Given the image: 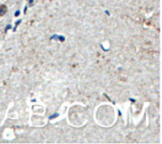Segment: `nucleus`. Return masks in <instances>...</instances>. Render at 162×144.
I'll use <instances>...</instances> for the list:
<instances>
[{"instance_id":"obj_11","label":"nucleus","mask_w":162,"mask_h":144,"mask_svg":"<svg viewBox=\"0 0 162 144\" xmlns=\"http://www.w3.org/2000/svg\"><path fill=\"white\" fill-rule=\"evenodd\" d=\"M130 101H132V102H135V101H136L135 100H134V99H130Z\"/></svg>"},{"instance_id":"obj_7","label":"nucleus","mask_w":162,"mask_h":144,"mask_svg":"<svg viewBox=\"0 0 162 144\" xmlns=\"http://www.w3.org/2000/svg\"><path fill=\"white\" fill-rule=\"evenodd\" d=\"M19 15H20V10H16L14 12V16H19Z\"/></svg>"},{"instance_id":"obj_9","label":"nucleus","mask_w":162,"mask_h":144,"mask_svg":"<svg viewBox=\"0 0 162 144\" xmlns=\"http://www.w3.org/2000/svg\"><path fill=\"white\" fill-rule=\"evenodd\" d=\"M27 10H28V7H25V9H24V12H25V14L27 12Z\"/></svg>"},{"instance_id":"obj_8","label":"nucleus","mask_w":162,"mask_h":144,"mask_svg":"<svg viewBox=\"0 0 162 144\" xmlns=\"http://www.w3.org/2000/svg\"><path fill=\"white\" fill-rule=\"evenodd\" d=\"M28 1H29V3H30V6H31V5H32L33 0H28Z\"/></svg>"},{"instance_id":"obj_10","label":"nucleus","mask_w":162,"mask_h":144,"mask_svg":"<svg viewBox=\"0 0 162 144\" xmlns=\"http://www.w3.org/2000/svg\"><path fill=\"white\" fill-rule=\"evenodd\" d=\"M105 14H107V15H109V14H109V11H108V10H105Z\"/></svg>"},{"instance_id":"obj_1","label":"nucleus","mask_w":162,"mask_h":144,"mask_svg":"<svg viewBox=\"0 0 162 144\" xmlns=\"http://www.w3.org/2000/svg\"><path fill=\"white\" fill-rule=\"evenodd\" d=\"M7 6L5 5H2V6H0V16H3L4 14L7 12Z\"/></svg>"},{"instance_id":"obj_5","label":"nucleus","mask_w":162,"mask_h":144,"mask_svg":"<svg viewBox=\"0 0 162 144\" xmlns=\"http://www.w3.org/2000/svg\"><path fill=\"white\" fill-rule=\"evenodd\" d=\"M58 116H59V114H58V113H57V114L52 115V116H50V117H49V120L51 121V120H53V119H55V117H57Z\"/></svg>"},{"instance_id":"obj_2","label":"nucleus","mask_w":162,"mask_h":144,"mask_svg":"<svg viewBox=\"0 0 162 144\" xmlns=\"http://www.w3.org/2000/svg\"><path fill=\"white\" fill-rule=\"evenodd\" d=\"M21 22H22V20H21V19H20V20H18V21H16V22H15V27L13 28V32H14V31H15V30H16V28L18 27V25H19V24L21 23Z\"/></svg>"},{"instance_id":"obj_6","label":"nucleus","mask_w":162,"mask_h":144,"mask_svg":"<svg viewBox=\"0 0 162 144\" xmlns=\"http://www.w3.org/2000/svg\"><path fill=\"white\" fill-rule=\"evenodd\" d=\"M57 37H58V35H57V34H54L53 36L50 37V40H53V39H57Z\"/></svg>"},{"instance_id":"obj_4","label":"nucleus","mask_w":162,"mask_h":144,"mask_svg":"<svg viewBox=\"0 0 162 144\" xmlns=\"http://www.w3.org/2000/svg\"><path fill=\"white\" fill-rule=\"evenodd\" d=\"M10 29H11V25L9 24V25H7V27L5 28V32H8V30H10Z\"/></svg>"},{"instance_id":"obj_3","label":"nucleus","mask_w":162,"mask_h":144,"mask_svg":"<svg viewBox=\"0 0 162 144\" xmlns=\"http://www.w3.org/2000/svg\"><path fill=\"white\" fill-rule=\"evenodd\" d=\"M57 40H59L60 42H64V41L66 40V38L64 36H62V35H58V37H57Z\"/></svg>"}]
</instances>
